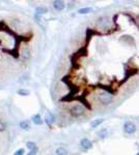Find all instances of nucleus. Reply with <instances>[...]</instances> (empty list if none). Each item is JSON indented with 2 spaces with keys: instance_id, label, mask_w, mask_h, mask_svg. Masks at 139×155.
I'll list each match as a JSON object with an SVG mask.
<instances>
[{
  "instance_id": "ddd939ff",
  "label": "nucleus",
  "mask_w": 139,
  "mask_h": 155,
  "mask_svg": "<svg viewBox=\"0 0 139 155\" xmlns=\"http://www.w3.org/2000/svg\"><path fill=\"white\" fill-rule=\"evenodd\" d=\"M18 94L21 96H28L30 94L29 90L27 89H20L19 91H18Z\"/></svg>"
},
{
  "instance_id": "dca6fc26",
  "label": "nucleus",
  "mask_w": 139,
  "mask_h": 155,
  "mask_svg": "<svg viewBox=\"0 0 139 155\" xmlns=\"http://www.w3.org/2000/svg\"><path fill=\"white\" fill-rule=\"evenodd\" d=\"M38 147H36V149L30 150L29 153H27V155H36L38 154Z\"/></svg>"
},
{
  "instance_id": "6e6552de",
  "label": "nucleus",
  "mask_w": 139,
  "mask_h": 155,
  "mask_svg": "<svg viewBox=\"0 0 139 155\" xmlns=\"http://www.w3.org/2000/svg\"><path fill=\"white\" fill-rule=\"evenodd\" d=\"M20 127L22 128V129H25V130H28L30 128V123L28 122V121H26V120L21 121V122H20Z\"/></svg>"
},
{
  "instance_id": "f257e3e1",
  "label": "nucleus",
  "mask_w": 139,
  "mask_h": 155,
  "mask_svg": "<svg viewBox=\"0 0 139 155\" xmlns=\"http://www.w3.org/2000/svg\"><path fill=\"white\" fill-rule=\"evenodd\" d=\"M71 114L73 115L74 117H80L82 115L84 114V109H83V106H79V104H76V106H74L71 110Z\"/></svg>"
},
{
  "instance_id": "423d86ee",
  "label": "nucleus",
  "mask_w": 139,
  "mask_h": 155,
  "mask_svg": "<svg viewBox=\"0 0 139 155\" xmlns=\"http://www.w3.org/2000/svg\"><path fill=\"white\" fill-rule=\"evenodd\" d=\"M47 13V8L46 7H43V6H38L36 7V18L38 19V17L42 16V15H44Z\"/></svg>"
},
{
  "instance_id": "a211bd4d",
  "label": "nucleus",
  "mask_w": 139,
  "mask_h": 155,
  "mask_svg": "<svg viewBox=\"0 0 139 155\" xmlns=\"http://www.w3.org/2000/svg\"><path fill=\"white\" fill-rule=\"evenodd\" d=\"M28 54H29L28 50H25V51H24V57H25V58H28V56H29Z\"/></svg>"
},
{
  "instance_id": "20e7f679",
  "label": "nucleus",
  "mask_w": 139,
  "mask_h": 155,
  "mask_svg": "<svg viewBox=\"0 0 139 155\" xmlns=\"http://www.w3.org/2000/svg\"><path fill=\"white\" fill-rule=\"evenodd\" d=\"M53 7H54L56 11H63V9H64V7H66V4H64V2H63V1L56 0V1H54V2H53Z\"/></svg>"
},
{
  "instance_id": "39448f33",
  "label": "nucleus",
  "mask_w": 139,
  "mask_h": 155,
  "mask_svg": "<svg viewBox=\"0 0 139 155\" xmlns=\"http://www.w3.org/2000/svg\"><path fill=\"white\" fill-rule=\"evenodd\" d=\"M80 145H81V147L84 150H88L93 147V143L88 139H82L81 142H80Z\"/></svg>"
},
{
  "instance_id": "0eeeda50",
  "label": "nucleus",
  "mask_w": 139,
  "mask_h": 155,
  "mask_svg": "<svg viewBox=\"0 0 139 155\" xmlns=\"http://www.w3.org/2000/svg\"><path fill=\"white\" fill-rule=\"evenodd\" d=\"M32 121L34 124H36V125H42L43 123H44V120L42 119V117L40 116V115H34L32 117Z\"/></svg>"
},
{
  "instance_id": "1a4fd4ad",
  "label": "nucleus",
  "mask_w": 139,
  "mask_h": 155,
  "mask_svg": "<svg viewBox=\"0 0 139 155\" xmlns=\"http://www.w3.org/2000/svg\"><path fill=\"white\" fill-rule=\"evenodd\" d=\"M103 121H104V119H97V120H95V121H93V122L90 123V126H91L93 128L98 127L100 124L103 123Z\"/></svg>"
},
{
  "instance_id": "7ed1b4c3",
  "label": "nucleus",
  "mask_w": 139,
  "mask_h": 155,
  "mask_svg": "<svg viewBox=\"0 0 139 155\" xmlns=\"http://www.w3.org/2000/svg\"><path fill=\"white\" fill-rule=\"evenodd\" d=\"M124 130L127 133H134L136 131V126L132 122H126L124 125Z\"/></svg>"
},
{
  "instance_id": "f8f14e48",
  "label": "nucleus",
  "mask_w": 139,
  "mask_h": 155,
  "mask_svg": "<svg viewBox=\"0 0 139 155\" xmlns=\"http://www.w3.org/2000/svg\"><path fill=\"white\" fill-rule=\"evenodd\" d=\"M93 11L90 7H83V8H80L78 9V14H81V15H84V14H88L90 11Z\"/></svg>"
},
{
  "instance_id": "6ab92c4d",
  "label": "nucleus",
  "mask_w": 139,
  "mask_h": 155,
  "mask_svg": "<svg viewBox=\"0 0 139 155\" xmlns=\"http://www.w3.org/2000/svg\"><path fill=\"white\" fill-rule=\"evenodd\" d=\"M137 155H139V153H137Z\"/></svg>"
},
{
  "instance_id": "9b49d317",
  "label": "nucleus",
  "mask_w": 139,
  "mask_h": 155,
  "mask_svg": "<svg viewBox=\"0 0 139 155\" xmlns=\"http://www.w3.org/2000/svg\"><path fill=\"white\" fill-rule=\"evenodd\" d=\"M55 121V118H54V116H53V115L52 114H48L46 116V122L48 123V124H52V123L54 122Z\"/></svg>"
},
{
  "instance_id": "f03ea898",
  "label": "nucleus",
  "mask_w": 139,
  "mask_h": 155,
  "mask_svg": "<svg viewBox=\"0 0 139 155\" xmlns=\"http://www.w3.org/2000/svg\"><path fill=\"white\" fill-rule=\"evenodd\" d=\"M100 101L104 104H108L110 101L112 100V95L110 93H107V92H103L100 94Z\"/></svg>"
},
{
  "instance_id": "4468645a",
  "label": "nucleus",
  "mask_w": 139,
  "mask_h": 155,
  "mask_svg": "<svg viewBox=\"0 0 139 155\" xmlns=\"http://www.w3.org/2000/svg\"><path fill=\"white\" fill-rule=\"evenodd\" d=\"M26 147L28 148L29 150H33L36 148V145L34 142H31V141H28L27 143H26Z\"/></svg>"
},
{
  "instance_id": "f3484780",
  "label": "nucleus",
  "mask_w": 139,
  "mask_h": 155,
  "mask_svg": "<svg viewBox=\"0 0 139 155\" xmlns=\"http://www.w3.org/2000/svg\"><path fill=\"white\" fill-rule=\"evenodd\" d=\"M24 149H22V148H21V149H19V150H17L16 152H15V154L14 155H24Z\"/></svg>"
},
{
  "instance_id": "9d476101",
  "label": "nucleus",
  "mask_w": 139,
  "mask_h": 155,
  "mask_svg": "<svg viewBox=\"0 0 139 155\" xmlns=\"http://www.w3.org/2000/svg\"><path fill=\"white\" fill-rule=\"evenodd\" d=\"M56 154L57 155H68V151H66V148L59 147L56 149Z\"/></svg>"
},
{
  "instance_id": "2eb2a0df",
  "label": "nucleus",
  "mask_w": 139,
  "mask_h": 155,
  "mask_svg": "<svg viewBox=\"0 0 139 155\" xmlns=\"http://www.w3.org/2000/svg\"><path fill=\"white\" fill-rule=\"evenodd\" d=\"M98 136H100V138H106V136H107V129H102V130H100L98 132Z\"/></svg>"
}]
</instances>
